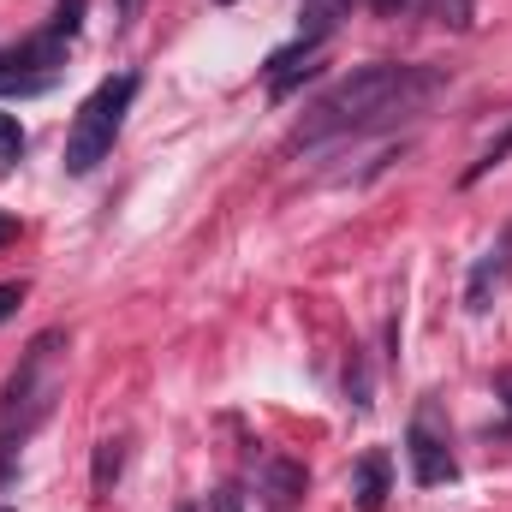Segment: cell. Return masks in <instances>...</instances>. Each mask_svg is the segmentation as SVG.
Instances as JSON below:
<instances>
[{"mask_svg": "<svg viewBox=\"0 0 512 512\" xmlns=\"http://www.w3.org/2000/svg\"><path fill=\"white\" fill-rule=\"evenodd\" d=\"M399 6H411V0H376V12H382V18H393Z\"/></svg>", "mask_w": 512, "mask_h": 512, "instance_id": "obj_18", "label": "cell"}, {"mask_svg": "<svg viewBox=\"0 0 512 512\" xmlns=\"http://www.w3.org/2000/svg\"><path fill=\"white\" fill-rule=\"evenodd\" d=\"M495 387H501V399H507V411H512V370H501V382Z\"/></svg>", "mask_w": 512, "mask_h": 512, "instance_id": "obj_19", "label": "cell"}, {"mask_svg": "<svg viewBox=\"0 0 512 512\" xmlns=\"http://www.w3.org/2000/svg\"><path fill=\"white\" fill-rule=\"evenodd\" d=\"M0 512H12V507H0Z\"/></svg>", "mask_w": 512, "mask_h": 512, "instance_id": "obj_23", "label": "cell"}, {"mask_svg": "<svg viewBox=\"0 0 512 512\" xmlns=\"http://www.w3.org/2000/svg\"><path fill=\"white\" fill-rule=\"evenodd\" d=\"M84 12H90V0H66V6L54 12V24H48V30H54L60 42H72V36H78V24H84Z\"/></svg>", "mask_w": 512, "mask_h": 512, "instance_id": "obj_14", "label": "cell"}, {"mask_svg": "<svg viewBox=\"0 0 512 512\" xmlns=\"http://www.w3.org/2000/svg\"><path fill=\"white\" fill-rule=\"evenodd\" d=\"M179 512H191V507H179Z\"/></svg>", "mask_w": 512, "mask_h": 512, "instance_id": "obj_22", "label": "cell"}, {"mask_svg": "<svg viewBox=\"0 0 512 512\" xmlns=\"http://www.w3.org/2000/svg\"><path fill=\"white\" fill-rule=\"evenodd\" d=\"M215 512H245V495H239V489H221V495H215Z\"/></svg>", "mask_w": 512, "mask_h": 512, "instance_id": "obj_17", "label": "cell"}, {"mask_svg": "<svg viewBox=\"0 0 512 512\" xmlns=\"http://www.w3.org/2000/svg\"><path fill=\"white\" fill-rule=\"evenodd\" d=\"M316 48H322V42H310V36H298V42L274 48V54H268V90H274V96H286V90H292V84H298V78L310 72Z\"/></svg>", "mask_w": 512, "mask_h": 512, "instance_id": "obj_7", "label": "cell"}, {"mask_svg": "<svg viewBox=\"0 0 512 512\" xmlns=\"http://www.w3.org/2000/svg\"><path fill=\"white\" fill-rule=\"evenodd\" d=\"M405 459H411V483L417 489H435V483H453V447H447V435L435 429V411L423 405L417 417H411V429H405Z\"/></svg>", "mask_w": 512, "mask_h": 512, "instance_id": "obj_5", "label": "cell"}, {"mask_svg": "<svg viewBox=\"0 0 512 512\" xmlns=\"http://www.w3.org/2000/svg\"><path fill=\"white\" fill-rule=\"evenodd\" d=\"M346 12H352V0H304V36H310V42H322Z\"/></svg>", "mask_w": 512, "mask_h": 512, "instance_id": "obj_10", "label": "cell"}, {"mask_svg": "<svg viewBox=\"0 0 512 512\" xmlns=\"http://www.w3.org/2000/svg\"><path fill=\"white\" fill-rule=\"evenodd\" d=\"M221 6H233V0H221Z\"/></svg>", "mask_w": 512, "mask_h": 512, "instance_id": "obj_21", "label": "cell"}, {"mask_svg": "<svg viewBox=\"0 0 512 512\" xmlns=\"http://www.w3.org/2000/svg\"><path fill=\"white\" fill-rule=\"evenodd\" d=\"M346 393H352V405H358V411H370V370H364L358 358L346 364Z\"/></svg>", "mask_w": 512, "mask_h": 512, "instance_id": "obj_15", "label": "cell"}, {"mask_svg": "<svg viewBox=\"0 0 512 512\" xmlns=\"http://www.w3.org/2000/svg\"><path fill=\"white\" fill-rule=\"evenodd\" d=\"M352 495H358V507L364 512H382V501H387V453H364V459H358V471H352Z\"/></svg>", "mask_w": 512, "mask_h": 512, "instance_id": "obj_9", "label": "cell"}, {"mask_svg": "<svg viewBox=\"0 0 512 512\" xmlns=\"http://www.w3.org/2000/svg\"><path fill=\"white\" fill-rule=\"evenodd\" d=\"M18 304H24V280H6V286H0V322H6Z\"/></svg>", "mask_w": 512, "mask_h": 512, "instance_id": "obj_16", "label": "cell"}, {"mask_svg": "<svg viewBox=\"0 0 512 512\" xmlns=\"http://www.w3.org/2000/svg\"><path fill=\"white\" fill-rule=\"evenodd\" d=\"M298 495H304V465L268 459V465H262V501H268V507H292Z\"/></svg>", "mask_w": 512, "mask_h": 512, "instance_id": "obj_8", "label": "cell"}, {"mask_svg": "<svg viewBox=\"0 0 512 512\" xmlns=\"http://www.w3.org/2000/svg\"><path fill=\"white\" fill-rule=\"evenodd\" d=\"M60 60H66V42H60L54 30L30 36L24 48H6V54H0V96H12V90H48V84H54L48 66H60Z\"/></svg>", "mask_w": 512, "mask_h": 512, "instance_id": "obj_4", "label": "cell"}, {"mask_svg": "<svg viewBox=\"0 0 512 512\" xmlns=\"http://www.w3.org/2000/svg\"><path fill=\"white\" fill-rule=\"evenodd\" d=\"M24 155V126H18V114H0V167H12Z\"/></svg>", "mask_w": 512, "mask_h": 512, "instance_id": "obj_13", "label": "cell"}, {"mask_svg": "<svg viewBox=\"0 0 512 512\" xmlns=\"http://www.w3.org/2000/svg\"><path fill=\"white\" fill-rule=\"evenodd\" d=\"M447 90L441 66H358L352 78H340L304 120V143L316 137H346V131H376L393 126L405 114H417L429 96Z\"/></svg>", "mask_w": 512, "mask_h": 512, "instance_id": "obj_1", "label": "cell"}, {"mask_svg": "<svg viewBox=\"0 0 512 512\" xmlns=\"http://www.w3.org/2000/svg\"><path fill=\"white\" fill-rule=\"evenodd\" d=\"M131 96H137V72H120V78L96 84V96L78 108V120L66 131V173H90L114 149V137H120L131 114Z\"/></svg>", "mask_w": 512, "mask_h": 512, "instance_id": "obj_3", "label": "cell"}, {"mask_svg": "<svg viewBox=\"0 0 512 512\" xmlns=\"http://www.w3.org/2000/svg\"><path fill=\"white\" fill-rule=\"evenodd\" d=\"M507 155H512V126L501 131V137H495V143H489V149H483L471 167H465V185H477V179H489L495 167H507Z\"/></svg>", "mask_w": 512, "mask_h": 512, "instance_id": "obj_12", "label": "cell"}, {"mask_svg": "<svg viewBox=\"0 0 512 512\" xmlns=\"http://www.w3.org/2000/svg\"><path fill=\"white\" fill-rule=\"evenodd\" d=\"M60 358H66V334H60V328L36 334V340L24 346L12 382L0 393V435H12V429L30 435V429L54 411V399H60Z\"/></svg>", "mask_w": 512, "mask_h": 512, "instance_id": "obj_2", "label": "cell"}, {"mask_svg": "<svg viewBox=\"0 0 512 512\" xmlns=\"http://www.w3.org/2000/svg\"><path fill=\"white\" fill-rule=\"evenodd\" d=\"M6 239H12V221H6V215H0V245H6Z\"/></svg>", "mask_w": 512, "mask_h": 512, "instance_id": "obj_20", "label": "cell"}, {"mask_svg": "<svg viewBox=\"0 0 512 512\" xmlns=\"http://www.w3.org/2000/svg\"><path fill=\"white\" fill-rule=\"evenodd\" d=\"M507 268H512V233L495 245V251L477 256V268H471V280H465V310H477V316H483V310L495 304V292H501Z\"/></svg>", "mask_w": 512, "mask_h": 512, "instance_id": "obj_6", "label": "cell"}, {"mask_svg": "<svg viewBox=\"0 0 512 512\" xmlns=\"http://www.w3.org/2000/svg\"><path fill=\"white\" fill-rule=\"evenodd\" d=\"M120 465H126V447H120V441H102V447H96L90 489H96V495H114V483H120Z\"/></svg>", "mask_w": 512, "mask_h": 512, "instance_id": "obj_11", "label": "cell"}]
</instances>
